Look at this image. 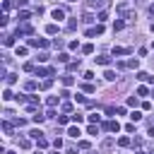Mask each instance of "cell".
Segmentation results:
<instances>
[{
    "label": "cell",
    "instance_id": "6da1fadb",
    "mask_svg": "<svg viewBox=\"0 0 154 154\" xmlns=\"http://www.w3.org/2000/svg\"><path fill=\"white\" fill-rule=\"evenodd\" d=\"M104 130H108V132H118L121 125H118V121H106V123H104Z\"/></svg>",
    "mask_w": 154,
    "mask_h": 154
},
{
    "label": "cell",
    "instance_id": "7a4b0ae2",
    "mask_svg": "<svg viewBox=\"0 0 154 154\" xmlns=\"http://www.w3.org/2000/svg\"><path fill=\"white\" fill-rule=\"evenodd\" d=\"M29 46H34V48H46V46H48V41H46V38H31Z\"/></svg>",
    "mask_w": 154,
    "mask_h": 154
},
{
    "label": "cell",
    "instance_id": "3957f363",
    "mask_svg": "<svg viewBox=\"0 0 154 154\" xmlns=\"http://www.w3.org/2000/svg\"><path fill=\"white\" fill-rule=\"evenodd\" d=\"M99 34H104V27L99 24V27H92V29H87V36L92 38V36H99Z\"/></svg>",
    "mask_w": 154,
    "mask_h": 154
},
{
    "label": "cell",
    "instance_id": "277c9868",
    "mask_svg": "<svg viewBox=\"0 0 154 154\" xmlns=\"http://www.w3.org/2000/svg\"><path fill=\"white\" fill-rule=\"evenodd\" d=\"M51 15H53V19H58V22H60V19H65V10H60V7H55Z\"/></svg>",
    "mask_w": 154,
    "mask_h": 154
},
{
    "label": "cell",
    "instance_id": "5b68a950",
    "mask_svg": "<svg viewBox=\"0 0 154 154\" xmlns=\"http://www.w3.org/2000/svg\"><path fill=\"white\" fill-rule=\"evenodd\" d=\"M137 80H142V82H149V84H154V77H152V75H147V72H137Z\"/></svg>",
    "mask_w": 154,
    "mask_h": 154
},
{
    "label": "cell",
    "instance_id": "8992f818",
    "mask_svg": "<svg viewBox=\"0 0 154 154\" xmlns=\"http://www.w3.org/2000/svg\"><path fill=\"white\" fill-rule=\"evenodd\" d=\"M130 48H123V46H113V55H128Z\"/></svg>",
    "mask_w": 154,
    "mask_h": 154
},
{
    "label": "cell",
    "instance_id": "52a82bcc",
    "mask_svg": "<svg viewBox=\"0 0 154 154\" xmlns=\"http://www.w3.org/2000/svg\"><path fill=\"white\" fill-rule=\"evenodd\" d=\"M94 60H96V65H108L111 58H108V55H99V58H94Z\"/></svg>",
    "mask_w": 154,
    "mask_h": 154
},
{
    "label": "cell",
    "instance_id": "ba28073f",
    "mask_svg": "<svg viewBox=\"0 0 154 154\" xmlns=\"http://www.w3.org/2000/svg\"><path fill=\"white\" fill-rule=\"evenodd\" d=\"M68 135H70V137H75V140H77V137H80L82 132H80V128H75V125H72V128L68 130Z\"/></svg>",
    "mask_w": 154,
    "mask_h": 154
},
{
    "label": "cell",
    "instance_id": "9c48e42d",
    "mask_svg": "<svg viewBox=\"0 0 154 154\" xmlns=\"http://www.w3.org/2000/svg\"><path fill=\"white\" fill-rule=\"evenodd\" d=\"M36 147H41V149H46V147H48V142H46L44 135H41V137H36Z\"/></svg>",
    "mask_w": 154,
    "mask_h": 154
},
{
    "label": "cell",
    "instance_id": "30bf717a",
    "mask_svg": "<svg viewBox=\"0 0 154 154\" xmlns=\"http://www.w3.org/2000/svg\"><path fill=\"white\" fill-rule=\"evenodd\" d=\"M104 77H106L108 82H113V80H116V72H113V70H106V72H104Z\"/></svg>",
    "mask_w": 154,
    "mask_h": 154
},
{
    "label": "cell",
    "instance_id": "8fae6325",
    "mask_svg": "<svg viewBox=\"0 0 154 154\" xmlns=\"http://www.w3.org/2000/svg\"><path fill=\"white\" fill-rule=\"evenodd\" d=\"M46 34H58V24H48L46 27Z\"/></svg>",
    "mask_w": 154,
    "mask_h": 154
},
{
    "label": "cell",
    "instance_id": "7c38bea8",
    "mask_svg": "<svg viewBox=\"0 0 154 154\" xmlns=\"http://www.w3.org/2000/svg\"><path fill=\"white\" fill-rule=\"evenodd\" d=\"M44 118H46V116H41V113H36V116H34V118H31V121H34V123L38 125V123H44Z\"/></svg>",
    "mask_w": 154,
    "mask_h": 154
},
{
    "label": "cell",
    "instance_id": "4fadbf2b",
    "mask_svg": "<svg viewBox=\"0 0 154 154\" xmlns=\"http://www.w3.org/2000/svg\"><path fill=\"white\" fill-rule=\"evenodd\" d=\"M99 121H101L99 113H92V116H89V123H99Z\"/></svg>",
    "mask_w": 154,
    "mask_h": 154
},
{
    "label": "cell",
    "instance_id": "5bb4252c",
    "mask_svg": "<svg viewBox=\"0 0 154 154\" xmlns=\"http://www.w3.org/2000/svg\"><path fill=\"white\" fill-rule=\"evenodd\" d=\"M68 121H70L68 116H58V125H68Z\"/></svg>",
    "mask_w": 154,
    "mask_h": 154
},
{
    "label": "cell",
    "instance_id": "9a60e30c",
    "mask_svg": "<svg viewBox=\"0 0 154 154\" xmlns=\"http://www.w3.org/2000/svg\"><path fill=\"white\" fill-rule=\"evenodd\" d=\"M82 53H87V55H89V53H94V46H92V44H87V46H82Z\"/></svg>",
    "mask_w": 154,
    "mask_h": 154
},
{
    "label": "cell",
    "instance_id": "2e32d148",
    "mask_svg": "<svg viewBox=\"0 0 154 154\" xmlns=\"http://www.w3.org/2000/svg\"><path fill=\"white\" fill-rule=\"evenodd\" d=\"M80 68V60H72V63H68V70H77Z\"/></svg>",
    "mask_w": 154,
    "mask_h": 154
},
{
    "label": "cell",
    "instance_id": "e0dca14e",
    "mask_svg": "<svg viewBox=\"0 0 154 154\" xmlns=\"http://www.w3.org/2000/svg\"><path fill=\"white\" fill-rule=\"evenodd\" d=\"M87 132H89V135H96V132H99V128H96V125H94V123H92V125H89V128H87Z\"/></svg>",
    "mask_w": 154,
    "mask_h": 154
},
{
    "label": "cell",
    "instance_id": "ac0fdd59",
    "mask_svg": "<svg viewBox=\"0 0 154 154\" xmlns=\"http://www.w3.org/2000/svg\"><path fill=\"white\" fill-rule=\"evenodd\" d=\"M130 118H132V121H140V118H142V113H140V111H132V113H130Z\"/></svg>",
    "mask_w": 154,
    "mask_h": 154
},
{
    "label": "cell",
    "instance_id": "d6986e66",
    "mask_svg": "<svg viewBox=\"0 0 154 154\" xmlns=\"http://www.w3.org/2000/svg\"><path fill=\"white\" fill-rule=\"evenodd\" d=\"M147 94H149L147 87H140V89H137V96H147Z\"/></svg>",
    "mask_w": 154,
    "mask_h": 154
},
{
    "label": "cell",
    "instance_id": "ffe728a7",
    "mask_svg": "<svg viewBox=\"0 0 154 154\" xmlns=\"http://www.w3.org/2000/svg\"><path fill=\"white\" fill-rule=\"evenodd\" d=\"M58 60H60V63H68L70 55H68V53H60V55H58Z\"/></svg>",
    "mask_w": 154,
    "mask_h": 154
},
{
    "label": "cell",
    "instance_id": "44dd1931",
    "mask_svg": "<svg viewBox=\"0 0 154 154\" xmlns=\"http://www.w3.org/2000/svg\"><path fill=\"white\" fill-rule=\"evenodd\" d=\"M106 17H108V12H106V10H101V12H99V22H106Z\"/></svg>",
    "mask_w": 154,
    "mask_h": 154
},
{
    "label": "cell",
    "instance_id": "7402d4cb",
    "mask_svg": "<svg viewBox=\"0 0 154 154\" xmlns=\"http://www.w3.org/2000/svg\"><path fill=\"white\" fill-rule=\"evenodd\" d=\"M19 147L27 149V147H31V142H29V140H19Z\"/></svg>",
    "mask_w": 154,
    "mask_h": 154
},
{
    "label": "cell",
    "instance_id": "603a6c76",
    "mask_svg": "<svg viewBox=\"0 0 154 154\" xmlns=\"http://www.w3.org/2000/svg\"><path fill=\"white\" fill-rule=\"evenodd\" d=\"M72 121H75V123H82V121H84V116H80V113H75V116H72Z\"/></svg>",
    "mask_w": 154,
    "mask_h": 154
},
{
    "label": "cell",
    "instance_id": "cb8c5ba5",
    "mask_svg": "<svg viewBox=\"0 0 154 154\" xmlns=\"http://www.w3.org/2000/svg\"><path fill=\"white\" fill-rule=\"evenodd\" d=\"M3 130H5V132H7V135H10V132H12V125H10V123H7V121H5V123H3Z\"/></svg>",
    "mask_w": 154,
    "mask_h": 154
},
{
    "label": "cell",
    "instance_id": "d4e9b609",
    "mask_svg": "<svg viewBox=\"0 0 154 154\" xmlns=\"http://www.w3.org/2000/svg\"><path fill=\"white\" fill-rule=\"evenodd\" d=\"M118 145H121V147H128V145H130V140H128V137H121V140H118Z\"/></svg>",
    "mask_w": 154,
    "mask_h": 154
},
{
    "label": "cell",
    "instance_id": "484cf974",
    "mask_svg": "<svg viewBox=\"0 0 154 154\" xmlns=\"http://www.w3.org/2000/svg\"><path fill=\"white\" fill-rule=\"evenodd\" d=\"M29 19V12H19V22H27Z\"/></svg>",
    "mask_w": 154,
    "mask_h": 154
},
{
    "label": "cell",
    "instance_id": "4316f807",
    "mask_svg": "<svg viewBox=\"0 0 154 154\" xmlns=\"http://www.w3.org/2000/svg\"><path fill=\"white\" fill-rule=\"evenodd\" d=\"M123 27H125V22H116V24H113V29H116V31H121Z\"/></svg>",
    "mask_w": 154,
    "mask_h": 154
},
{
    "label": "cell",
    "instance_id": "83f0119b",
    "mask_svg": "<svg viewBox=\"0 0 154 154\" xmlns=\"http://www.w3.org/2000/svg\"><path fill=\"white\" fill-rule=\"evenodd\" d=\"M17 55H27V48L24 46H17Z\"/></svg>",
    "mask_w": 154,
    "mask_h": 154
},
{
    "label": "cell",
    "instance_id": "f1b7e54d",
    "mask_svg": "<svg viewBox=\"0 0 154 154\" xmlns=\"http://www.w3.org/2000/svg\"><path fill=\"white\" fill-rule=\"evenodd\" d=\"M17 82V75H7V84H15Z\"/></svg>",
    "mask_w": 154,
    "mask_h": 154
},
{
    "label": "cell",
    "instance_id": "f546056e",
    "mask_svg": "<svg viewBox=\"0 0 154 154\" xmlns=\"http://www.w3.org/2000/svg\"><path fill=\"white\" fill-rule=\"evenodd\" d=\"M63 84H68V87L72 84V77H70V75H65V77H63Z\"/></svg>",
    "mask_w": 154,
    "mask_h": 154
},
{
    "label": "cell",
    "instance_id": "4dcf8cb0",
    "mask_svg": "<svg viewBox=\"0 0 154 154\" xmlns=\"http://www.w3.org/2000/svg\"><path fill=\"white\" fill-rule=\"evenodd\" d=\"M3 99H5V101H10V99H12V92H10V89H5V94H3Z\"/></svg>",
    "mask_w": 154,
    "mask_h": 154
},
{
    "label": "cell",
    "instance_id": "1f68e13d",
    "mask_svg": "<svg viewBox=\"0 0 154 154\" xmlns=\"http://www.w3.org/2000/svg\"><path fill=\"white\" fill-rule=\"evenodd\" d=\"M149 135H152V137H154V125H152V128H149Z\"/></svg>",
    "mask_w": 154,
    "mask_h": 154
},
{
    "label": "cell",
    "instance_id": "d6a6232c",
    "mask_svg": "<svg viewBox=\"0 0 154 154\" xmlns=\"http://www.w3.org/2000/svg\"><path fill=\"white\" fill-rule=\"evenodd\" d=\"M68 3H75V0H68Z\"/></svg>",
    "mask_w": 154,
    "mask_h": 154
},
{
    "label": "cell",
    "instance_id": "836d02e7",
    "mask_svg": "<svg viewBox=\"0 0 154 154\" xmlns=\"http://www.w3.org/2000/svg\"><path fill=\"white\" fill-rule=\"evenodd\" d=\"M7 154H15V152H7Z\"/></svg>",
    "mask_w": 154,
    "mask_h": 154
},
{
    "label": "cell",
    "instance_id": "e575fe53",
    "mask_svg": "<svg viewBox=\"0 0 154 154\" xmlns=\"http://www.w3.org/2000/svg\"><path fill=\"white\" fill-rule=\"evenodd\" d=\"M152 48H154V41H152Z\"/></svg>",
    "mask_w": 154,
    "mask_h": 154
},
{
    "label": "cell",
    "instance_id": "d590c367",
    "mask_svg": "<svg viewBox=\"0 0 154 154\" xmlns=\"http://www.w3.org/2000/svg\"><path fill=\"white\" fill-rule=\"evenodd\" d=\"M152 94H154V92H152Z\"/></svg>",
    "mask_w": 154,
    "mask_h": 154
}]
</instances>
